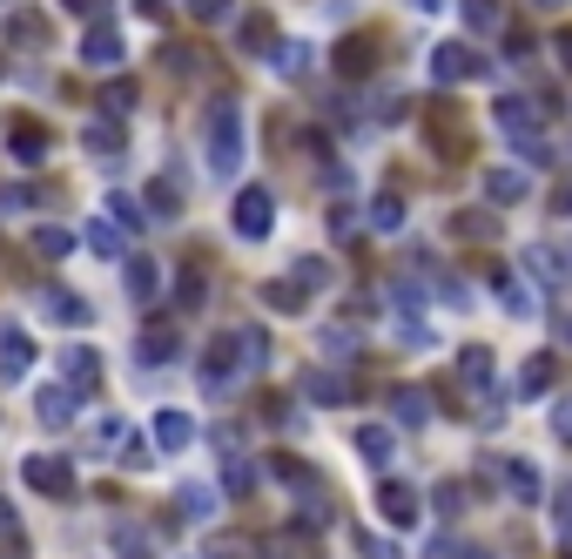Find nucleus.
Listing matches in <instances>:
<instances>
[{
	"label": "nucleus",
	"mask_w": 572,
	"mask_h": 559,
	"mask_svg": "<svg viewBox=\"0 0 572 559\" xmlns=\"http://www.w3.org/2000/svg\"><path fill=\"white\" fill-rule=\"evenodd\" d=\"M559 539H572V486L559 493Z\"/></svg>",
	"instance_id": "obj_44"
},
{
	"label": "nucleus",
	"mask_w": 572,
	"mask_h": 559,
	"mask_svg": "<svg viewBox=\"0 0 572 559\" xmlns=\"http://www.w3.org/2000/svg\"><path fill=\"white\" fill-rule=\"evenodd\" d=\"M48 317H54V324H89V297H74V290H48Z\"/></svg>",
	"instance_id": "obj_18"
},
{
	"label": "nucleus",
	"mask_w": 572,
	"mask_h": 559,
	"mask_svg": "<svg viewBox=\"0 0 572 559\" xmlns=\"http://www.w3.org/2000/svg\"><path fill=\"white\" fill-rule=\"evenodd\" d=\"M357 452H364L371 465H391V452H397V445H391V432H384V425H364V432H357Z\"/></svg>",
	"instance_id": "obj_24"
},
{
	"label": "nucleus",
	"mask_w": 572,
	"mask_h": 559,
	"mask_svg": "<svg viewBox=\"0 0 572 559\" xmlns=\"http://www.w3.org/2000/svg\"><path fill=\"white\" fill-rule=\"evenodd\" d=\"M236 169H242V108L229 95H216L209 102V176L236 183Z\"/></svg>",
	"instance_id": "obj_1"
},
{
	"label": "nucleus",
	"mask_w": 572,
	"mask_h": 559,
	"mask_svg": "<svg viewBox=\"0 0 572 559\" xmlns=\"http://www.w3.org/2000/svg\"><path fill=\"white\" fill-rule=\"evenodd\" d=\"M371 61H377V48H371V41H344V48H337V68H344V74H364Z\"/></svg>",
	"instance_id": "obj_28"
},
{
	"label": "nucleus",
	"mask_w": 572,
	"mask_h": 559,
	"mask_svg": "<svg viewBox=\"0 0 572 559\" xmlns=\"http://www.w3.org/2000/svg\"><path fill=\"white\" fill-rule=\"evenodd\" d=\"M8 526H14V506H8V499H0V532H8Z\"/></svg>",
	"instance_id": "obj_47"
},
{
	"label": "nucleus",
	"mask_w": 572,
	"mask_h": 559,
	"mask_svg": "<svg viewBox=\"0 0 572 559\" xmlns=\"http://www.w3.org/2000/svg\"><path fill=\"white\" fill-rule=\"evenodd\" d=\"M61 8H67V14H89V8H95V0H61Z\"/></svg>",
	"instance_id": "obj_45"
},
{
	"label": "nucleus",
	"mask_w": 572,
	"mask_h": 559,
	"mask_svg": "<svg viewBox=\"0 0 572 559\" xmlns=\"http://www.w3.org/2000/svg\"><path fill=\"white\" fill-rule=\"evenodd\" d=\"M229 222H236V236H250V244H263V236H270V222H277V203H270V189H242V196H236V209H229Z\"/></svg>",
	"instance_id": "obj_2"
},
{
	"label": "nucleus",
	"mask_w": 572,
	"mask_h": 559,
	"mask_svg": "<svg viewBox=\"0 0 572 559\" xmlns=\"http://www.w3.org/2000/svg\"><path fill=\"white\" fill-rule=\"evenodd\" d=\"M499 486H506L519 506H539V493H545L539 472H532V458H499Z\"/></svg>",
	"instance_id": "obj_8"
},
{
	"label": "nucleus",
	"mask_w": 572,
	"mask_h": 559,
	"mask_svg": "<svg viewBox=\"0 0 572 559\" xmlns=\"http://www.w3.org/2000/svg\"><path fill=\"white\" fill-rule=\"evenodd\" d=\"M431 499H438V513H465V486H451V478H445Z\"/></svg>",
	"instance_id": "obj_39"
},
{
	"label": "nucleus",
	"mask_w": 572,
	"mask_h": 559,
	"mask_svg": "<svg viewBox=\"0 0 572 559\" xmlns=\"http://www.w3.org/2000/svg\"><path fill=\"white\" fill-rule=\"evenodd\" d=\"M236 351H242V331H222V338L202 351V384H216V391H222V384H229V371L242 364Z\"/></svg>",
	"instance_id": "obj_6"
},
{
	"label": "nucleus",
	"mask_w": 572,
	"mask_h": 559,
	"mask_svg": "<svg viewBox=\"0 0 572 559\" xmlns=\"http://www.w3.org/2000/svg\"><path fill=\"white\" fill-rule=\"evenodd\" d=\"M377 513L404 532V526H418V493L412 486H397V478H384V486H377Z\"/></svg>",
	"instance_id": "obj_7"
},
{
	"label": "nucleus",
	"mask_w": 572,
	"mask_h": 559,
	"mask_svg": "<svg viewBox=\"0 0 572 559\" xmlns=\"http://www.w3.org/2000/svg\"><path fill=\"white\" fill-rule=\"evenodd\" d=\"M458 377H465V384H485V377H492V351H485V344L458 351Z\"/></svg>",
	"instance_id": "obj_25"
},
{
	"label": "nucleus",
	"mask_w": 572,
	"mask_h": 559,
	"mask_svg": "<svg viewBox=\"0 0 572 559\" xmlns=\"http://www.w3.org/2000/svg\"><path fill=\"white\" fill-rule=\"evenodd\" d=\"M277 68H283V74H303V68H310V48H303V41L277 48Z\"/></svg>",
	"instance_id": "obj_35"
},
{
	"label": "nucleus",
	"mask_w": 572,
	"mask_h": 559,
	"mask_svg": "<svg viewBox=\"0 0 572 559\" xmlns=\"http://www.w3.org/2000/svg\"><path fill=\"white\" fill-rule=\"evenodd\" d=\"M222 493H257V465L229 458V472H222Z\"/></svg>",
	"instance_id": "obj_32"
},
{
	"label": "nucleus",
	"mask_w": 572,
	"mask_h": 559,
	"mask_svg": "<svg viewBox=\"0 0 572 559\" xmlns=\"http://www.w3.org/2000/svg\"><path fill=\"white\" fill-rule=\"evenodd\" d=\"M176 351H183V344H176L169 324H148V331H142V364H176Z\"/></svg>",
	"instance_id": "obj_15"
},
{
	"label": "nucleus",
	"mask_w": 572,
	"mask_h": 559,
	"mask_svg": "<svg viewBox=\"0 0 572 559\" xmlns=\"http://www.w3.org/2000/svg\"><path fill=\"white\" fill-rule=\"evenodd\" d=\"M371 222H377V229H404V203H397V196H377Z\"/></svg>",
	"instance_id": "obj_34"
},
{
	"label": "nucleus",
	"mask_w": 572,
	"mask_h": 559,
	"mask_svg": "<svg viewBox=\"0 0 572 559\" xmlns=\"http://www.w3.org/2000/svg\"><path fill=\"white\" fill-rule=\"evenodd\" d=\"M539 8H559V0H539Z\"/></svg>",
	"instance_id": "obj_51"
},
{
	"label": "nucleus",
	"mask_w": 572,
	"mask_h": 559,
	"mask_svg": "<svg viewBox=\"0 0 572 559\" xmlns=\"http://www.w3.org/2000/svg\"><path fill=\"white\" fill-rule=\"evenodd\" d=\"M8 155H14V163H28V169L48 163V128L41 122H14L8 128Z\"/></svg>",
	"instance_id": "obj_11"
},
{
	"label": "nucleus",
	"mask_w": 572,
	"mask_h": 559,
	"mask_svg": "<svg viewBox=\"0 0 572 559\" xmlns=\"http://www.w3.org/2000/svg\"><path fill=\"white\" fill-rule=\"evenodd\" d=\"M290 277H297V290H323V283H331V263H323V257H303Z\"/></svg>",
	"instance_id": "obj_30"
},
{
	"label": "nucleus",
	"mask_w": 572,
	"mask_h": 559,
	"mask_svg": "<svg viewBox=\"0 0 572 559\" xmlns=\"http://www.w3.org/2000/svg\"><path fill=\"white\" fill-rule=\"evenodd\" d=\"M14 41H28V48H41V14H21V21H14Z\"/></svg>",
	"instance_id": "obj_41"
},
{
	"label": "nucleus",
	"mask_w": 572,
	"mask_h": 559,
	"mask_svg": "<svg viewBox=\"0 0 572 559\" xmlns=\"http://www.w3.org/2000/svg\"><path fill=\"white\" fill-rule=\"evenodd\" d=\"M28 364H34V338L21 324H8L0 331V377H28Z\"/></svg>",
	"instance_id": "obj_10"
},
{
	"label": "nucleus",
	"mask_w": 572,
	"mask_h": 559,
	"mask_svg": "<svg viewBox=\"0 0 572 559\" xmlns=\"http://www.w3.org/2000/svg\"><path fill=\"white\" fill-rule=\"evenodd\" d=\"M21 478H28L34 493H48V499H67V493H74V478H67V465H61V458H48V452L21 458Z\"/></svg>",
	"instance_id": "obj_3"
},
{
	"label": "nucleus",
	"mask_w": 572,
	"mask_h": 559,
	"mask_svg": "<svg viewBox=\"0 0 572 559\" xmlns=\"http://www.w3.org/2000/svg\"><path fill=\"white\" fill-rule=\"evenodd\" d=\"M458 21H465L471 34H499L506 8H499V0H458Z\"/></svg>",
	"instance_id": "obj_14"
},
{
	"label": "nucleus",
	"mask_w": 572,
	"mask_h": 559,
	"mask_svg": "<svg viewBox=\"0 0 572 559\" xmlns=\"http://www.w3.org/2000/svg\"><path fill=\"white\" fill-rule=\"evenodd\" d=\"M552 358H526V371L512 377V397H539V391H552Z\"/></svg>",
	"instance_id": "obj_16"
},
{
	"label": "nucleus",
	"mask_w": 572,
	"mask_h": 559,
	"mask_svg": "<svg viewBox=\"0 0 572 559\" xmlns=\"http://www.w3.org/2000/svg\"><path fill=\"white\" fill-rule=\"evenodd\" d=\"M34 257H48V263L74 257V236H67V229H54V222H41V229H34Z\"/></svg>",
	"instance_id": "obj_19"
},
{
	"label": "nucleus",
	"mask_w": 572,
	"mask_h": 559,
	"mask_svg": "<svg viewBox=\"0 0 572 559\" xmlns=\"http://www.w3.org/2000/svg\"><path fill=\"white\" fill-rule=\"evenodd\" d=\"M552 432H559V445H572V397H565V405L552 412Z\"/></svg>",
	"instance_id": "obj_42"
},
{
	"label": "nucleus",
	"mask_w": 572,
	"mask_h": 559,
	"mask_svg": "<svg viewBox=\"0 0 572 559\" xmlns=\"http://www.w3.org/2000/svg\"><path fill=\"white\" fill-rule=\"evenodd\" d=\"M81 244H89L95 257H122V229L115 222H89V229H81Z\"/></svg>",
	"instance_id": "obj_23"
},
{
	"label": "nucleus",
	"mask_w": 572,
	"mask_h": 559,
	"mask_svg": "<svg viewBox=\"0 0 572 559\" xmlns=\"http://www.w3.org/2000/svg\"><path fill=\"white\" fill-rule=\"evenodd\" d=\"M122 465H128V472H148V438L128 432V438H122Z\"/></svg>",
	"instance_id": "obj_36"
},
{
	"label": "nucleus",
	"mask_w": 572,
	"mask_h": 559,
	"mask_svg": "<svg viewBox=\"0 0 572 559\" xmlns=\"http://www.w3.org/2000/svg\"><path fill=\"white\" fill-rule=\"evenodd\" d=\"M431 74H438V89H451V82H478L485 61H478L471 48H438V54H431Z\"/></svg>",
	"instance_id": "obj_5"
},
{
	"label": "nucleus",
	"mask_w": 572,
	"mask_h": 559,
	"mask_svg": "<svg viewBox=\"0 0 572 559\" xmlns=\"http://www.w3.org/2000/svg\"><path fill=\"white\" fill-rule=\"evenodd\" d=\"M559 61H565V68H572V34H559Z\"/></svg>",
	"instance_id": "obj_46"
},
{
	"label": "nucleus",
	"mask_w": 572,
	"mask_h": 559,
	"mask_svg": "<svg viewBox=\"0 0 572 559\" xmlns=\"http://www.w3.org/2000/svg\"><path fill=\"white\" fill-rule=\"evenodd\" d=\"M391 405H397V425H412V432H418V425L431 418V397H425L418 384H412V391H397V397H391Z\"/></svg>",
	"instance_id": "obj_21"
},
{
	"label": "nucleus",
	"mask_w": 572,
	"mask_h": 559,
	"mask_svg": "<svg viewBox=\"0 0 572 559\" xmlns=\"http://www.w3.org/2000/svg\"><path fill=\"white\" fill-rule=\"evenodd\" d=\"M34 418H41L48 432L74 425V384H67V377H61V384H41V391H34Z\"/></svg>",
	"instance_id": "obj_4"
},
{
	"label": "nucleus",
	"mask_w": 572,
	"mask_h": 559,
	"mask_svg": "<svg viewBox=\"0 0 572 559\" xmlns=\"http://www.w3.org/2000/svg\"><path fill=\"white\" fill-rule=\"evenodd\" d=\"M81 142H89L95 155H115V148H122V128H115V122H89V135H81Z\"/></svg>",
	"instance_id": "obj_31"
},
{
	"label": "nucleus",
	"mask_w": 572,
	"mask_h": 559,
	"mask_svg": "<svg viewBox=\"0 0 572 559\" xmlns=\"http://www.w3.org/2000/svg\"><path fill=\"white\" fill-rule=\"evenodd\" d=\"M108 209H115V222H135V229H142V222H148V209H142V203H135V196H115V203H108Z\"/></svg>",
	"instance_id": "obj_37"
},
{
	"label": "nucleus",
	"mask_w": 572,
	"mask_h": 559,
	"mask_svg": "<svg viewBox=\"0 0 572 559\" xmlns=\"http://www.w3.org/2000/svg\"><path fill=\"white\" fill-rule=\"evenodd\" d=\"M499 297H506V310H512V317H539V303H532V290H526V277H512V270H499Z\"/></svg>",
	"instance_id": "obj_20"
},
{
	"label": "nucleus",
	"mask_w": 572,
	"mask_h": 559,
	"mask_svg": "<svg viewBox=\"0 0 572 559\" xmlns=\"http://www.w3.org/2000/svg\"><path fill=\"white\" fill-rule=\"evenodd\" d=\"M135 108V89H108V115H128Z\"/></svg>",
	"instance_id": "obj_43"
},
{
	"label": "nucleus",
	"mask_w": 572,
	"mask_h": 559,
	"mask_svg": "<svg viewBox=\"0 0 572 559\" xmlns=\"http://www.w3.org/2000/svg\"><path fill=\"white\" fill-rule=\"evenodd\" d=\"M28 203H48V196H41V189H21V183L0 189V209H28Z\"/></svg>",
	"instance_id": "obj_38"
},
{
	"label": "nucleus",
	"mask_w": 572,
	"mask_h": 559,
	"mask_svg": "<svg viewBox=\"0 0 572 559\" xmlns=\"http://www.w3.org/2000/svg\"><path fill=\"white\" fill-rule=\"evenodd\" d=\"M485 196H492L499 209H512V203H526V176L519 169H492L485 176Z\"/></svg>",
	"instance_id": "obj_17"
},
{
	"label": "nucleus",
	"mask_w": 572,
	"mask_h": 559,
	"mask_svg": "<svg viewBox=\"0 0 572 559\" xmlns=\"http://www.w3.org/2000/svg\"><path fill=\"white\" fill-rule=\"evenodd\" d=\"M155 283H162V277H155V263H148V257H135V263H128V297H135V303H148V297H155Z\"/></svg>",
	"instance_id": "obj_26"
},
{
	"label": "nucleus",
	"mask_w": 572,
	"mask_h": 559,
	"mask_svg": "<svg viewBox=\"0 0 572 559\" xmlns=\"http://www.w3.org/2000/svg\"><path fill=\"white\" fill-rule=\"evenodd\" d=\"M465 559H492V552H478V546H465Z\"/></svg>",
	"instance_id": "obj_49"
},
{
	"label": "nucleus",
	"mask_w": 572,
	"mask_h": 559,
	"mask_svg": "<svg viewBox=\"0 0 572 559\" xmlns=\"http://www.w3.org/2000/svg\"><path fill=\"white\" fill-rule=\"evenodd\" d=\"M176 506H183L189 519H209V513H216V493H209V486H183V493H176Z\"/></svg>",
	"instance_id": "obj_29"
},
{
	"label": "nucleus",
	"mask_w": 572,
	"mask_h": 559,
	"mask_svg": "<svg viewBox=\"0 0 572 559\" xmlns=\"http://www.w3.org/2000/svg\"><path fill=\"white\" fill-rule=\"evenodd\" d=\"M61 377H67L74 391H95V384H102V351H89V344H74V351L61 358Z\"/></svg>",
	"instance_id": "obj_12"
},
{
	"label": "nucleus",
	"mask_w": 572,
	"mask_h": 559,
	"mask_svg": "<svg viewBox=\"0 0 572 559\" xmlns=\"http://www.w3.org/2000/svg\"><path fill=\"white\" fill-rule=\"evenodd\" d=\"M492 115H499V128H512V135H526L539 108H532V102H519V95H499V108H492Z\"/></svg>",
	"instance_id": "obj_22"
},
{
	"label": "nucleus",
	"mask_w": 572,
	"mask_h": 559,
	"mask_svg": "<svg viewBox=\"0 0 572 559\" xmlns=\"http://www.w3.org/2000/svg\"><path fill=\"white\" fill-rule=\"evenodd\" d=\"M303 391H310V397H323V405H344V397H351L331 371H310V377H303Z\"/></svg>",
	"instance_id": "obj_27"
},
{
	"label": "nucleus",
	"mask_w": 572,
	"mask_h": 559,
	"mask_svg": "<svg viewBox=\"0 0 572 559\" xmlns=\"http://www.w3.org/2000/svg\"><path fill=\"white\" fill-rule=\"evenodd\" d=\"M155 445H162V452H189V445H196V418H189V412H162V418H155Z\"/></svg>",
	"instance_id": "obj_13"
},
{
	"label": "nucleus",
	"mask_w": 572,
	"mask_h": 559,
	"mask_svg": "<svg viewBox=\"0 0 572 559\" xmlns=\"http://www.w3.org/2000/svg\"><path fill=\"white\" fill-rule=\"evenodd\" d=\"M236 41L263 54V48H270V21H263V14H250V21H242V28H236Z\"/></svg>",
	"instance_id": "obj_33"
},
{
	"label": "nucleus",
	"mask_w": 572,
	"mask_h": 559,
	"mask_svg": "<svg viewBox=\"0 0 572 559\" xmlns=\"http://www.w3.org/2000/svg\"><path fill=\"white\" fill-rule=\"evenodd\" d=\"M122 61V34L108 21H95L89 34H81V68H115Z\"/></svg>",
	"instance_id": "obj_9"
},
{
	"label": "nucleus",
	"mask_w": 572,
	"mask_h": 559,
	"mask_svg": "<svg viewBox=\"0 0 572 559\" xmlns=\"http://www.w3.org/2000/svg\"><path fill=\"white\" fill-rule=\"evenodd\" d=\"M559 338H565V344H572V317H565V324H559Z\"/></svg>",
	"instance_id": "obj_50"
},
{
	"label": "nucleus",
	"mask_w": 572,
	"mask_h": 559,
	"mask_svg": "<svg viewBox=\"0 0 572 559\" xmlns=\"http://www.w3.org/2000/svg\"><path fill=\"white\" fill-rule=\"evenodd\" d=\"M559 216H572V189H565V196H559Z\"/></svg>",
	"instance_id": "obj_48"
},
{
	"label": "nucleus",
	"mask_w": 572,
	"mask_h": 559,
	"mask_svg": "<svg viewBox=\"0 0 572 559\" xmlns=\"http://www.w3.org/2000/svg\"><path fill=\"white\" fill-rule=\"evenodd\" d=\"M458 236H492V216H478V209H465V216H458Z\"/></svg>",
	"instance_id": "obj_40"
}]
</instances>
